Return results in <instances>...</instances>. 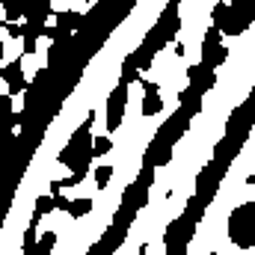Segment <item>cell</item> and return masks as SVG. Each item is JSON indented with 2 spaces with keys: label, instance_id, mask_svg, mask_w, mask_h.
Instances as JSON below:
<instances>
[{
  "label": "cell",
  "instance_id": "2",
  "mask_svg": "<svg viewBox=\"0 0 255 255\" xmlns=\"http://www.w3.org/2000/svg\"><path fill=\"white\" fill-rule=\"evenodd\" d=\"M214 27L226 36H241L255 18V3H217L211 9Z\"/></svg>",
  "mask_w": 255,
  "mask_h": 255
},
{
  "label": "cell",
  "instance_id": "16",
  "mask_svg": "<svg viewBox=\"0 0 255 255\" xmlns=\"http://www.w3.org/2000/svg\"><path fill=\"white\" fill-rule=\"evenodd\" d=\"M211 255H217V253H211Z\"/></svg>",
  "mask_w": 255,
  "mask_h": 255
},
{
  "label": "cell",
  "instance_id": "14",
  "mask_svg": "<svg viewBox=\"0 0 255 255\" xmlns=\"http://www.w3.org/2000/svg\"><path fill=\"white\" fill-rule=\"evenodd\" d=\"M6 33H9L12 39H21V36H27V27H21V24H6Z\"/></svg>",
  "mask_w": 255,
  "mask_h": 255
},
{
  "label": "cell",
  "instance_id": "7",
  "mask_svg": "<svg viewBox=\"0 0 255 255\" xmlns=\"http://www.w3.org/2000/svg\"><path fill=\"white\" fill-rule=\"evenodd\" d=\"M3 83L9 86V95H18V92H24V89H27L21 60H12L9 65H3Z\"/></svg>",
  "mask_w": 255,
  "mask_h": 255
},
{
  "label": "cell",
  "instance_id": "1",
  "mask_svg": "<svg viewBox=\"0 0 255 255\" xmlns=\"http://www.w3.org/2000/svg\"><path fill=\"white\" fill-rule=\"evenodd\" d=\"M92 125H95V113L86 116V122L71 133V139L65 142V148L60 151V163L71 169V175L63 178V187H77V184L86 178V172H89V163H92V157H95V151H92L95 136L89 133Z\"/></svg>",
  "mask_w": 255,
  "mask_h": 255
},
{
  "label": "cell",
  "instance_id": "6",
  "mask_svg": "<svg viewBox=\"0 0 255 255\" xmlns=\"http://www.w3.org/2000/svg\"><path fill=\"white\" fill-rule=\"evenodd\" d=\"M142 83V92H145V98H142V116H157L160 110H163V101H160V86L154 83V80H139Z\"/></svg>",
  "mask_w": 255,
  "mask_h": 255
},
{
  "label": "cell",
  "instance_id": "8",
  "mask_svg": "<svg viewBox=\"0 0 255 255\" xmlns=\"http://www.w3.org/2000/svg\"><path fill=\"white\" fill-rule=\"evenodd\" d=\"M187 77H190V89L199 95V92H205V89H211L214 83H217V77H214V71L211 68H205V65H190L187 68Z\"/></svg>",
  "mask_w": 255,
  "mask_h": 255
},
{
  "label": "cell",
  "instance_id": "3",
  "mask_svg": "<svg viewBox=\"0 0 255 255\" xmlns=\"http://www.w3.org/2000/svg\"><path fill=\"white\" fill-rule=\"evenodd\" d=\"M226 232L238 250H255V202H244L229 214Z\"/></svg>",
  "mask_w": 255,
  "mask_h": 255
},
{
  "label": "cell",
  "instance_id": "11",
  "mask_svg": "<svg viewBox=\"0 0 255 255\" xmlns=\"http://www.w3.org/2000/svg\"><path fill=\"white\" fill-rule=\"evenodd\" d=\"M110 178H113V166H98V169H95V184H98L101 190L110 184Z\"/></svg>",
  "mask_w": 255,
  "mask_h": 255
},
{
  "label": "cell",
  "instance_id": "10",
  "mask_svg": "<svg viewBox=\"0 0 255 255\" xmlns=\"http://www.w3.org/2000/svg\"><path fill=\"white\" fill-rule=\"evenodd\" d=\"M89 211H92V199H71V205H68V214H71L74 220L86 217Z\"/></svg>",
  "mask_w": 255,
  "mask_h": 255
},
{
  "label": "cell",
  "instance_id": "5",
  "mask_svg": "<svg viewBox=\"0 0 255 255\" xmlns=\"http://www.w3.org/2000/svg\"><path fill=\"white\" fill-rule=\"evenodd\" d=\"M128 107V83H119L107 98V130H119Z\"/></svg>",
  "mask_w": 255,
  "mask_h": 255
},
{
  "label": "cell",
  "instance_id": "4",
  "mask_svg": "<svg viewBox=\"0 0 255 255\" xmlns=\"http://www.w3.org/2000/svg\"><path fill=\"white\" fill-rule=\"evenodd\" d=\"M226 57H229V51H226V45H223V33H220L217 27H211V30L205 33V39H202V65L214 71L217 65L226 63Z\"/></svg>",
  "mask_w": 255,
  "mask_h": 255
},
{
  "label": "cell",
  "instance_id": "13",
  "mask_svg": "<svg viewBox=\"0 0 255 255\" xmlns=\"http://www.w3.org/2000/svg\"><path fill=\"white\" fill-rule=\"evenodd\" d=\"M113 148V142H110V136H95V145H92V151H95V157H101V154H107Z\"/></svg>",
  "mask_w": 255,
  "mask_h": 255
},
{
  "label": "cell",
  "instance_id": "12",
  "mask_svg": "<svg viewBox=\"0 0 255 255\" xmlns=\"http://www.w3.org/2000/svg\"><path fill=\"white\" fill-rule=\"evenodd\" d=\"M54 208H57L54 196H39V199H36V214H42V217H45V214H51Z\"/></svg>",
  "mask_w": 255,
  "mask_h": 255
},
{
  "label": "cell",
  "instance_id": "15",
  "mask_svg": "<svg viewBox=\"0 0 255 255\" xmlns=\"http://www.w3.org/2000/svg\"><path fill=\"white\" fill-rule=\"evenodd\" d=\"M247 184H250V187H255V175H250V178H247Z\"/></svg>",
  "mask_w": 255,
  "mask_h": 255
},
{
  "label": "cell",
  "instance_id": "9",
  "mask_svg": "<svg viewBox=\"0 0 255 255\" xmlns=\"http://www.w3.org/2000/svg\"><path fill=\"white\" fill-rule=\"evenodd\" d=\"M54 244H57V235L54 232H45L42 238L36 241H24V255H54Z\"/></svg>",
  "mask_w": 255,
  "mask_h": 255
}]
</instances>
